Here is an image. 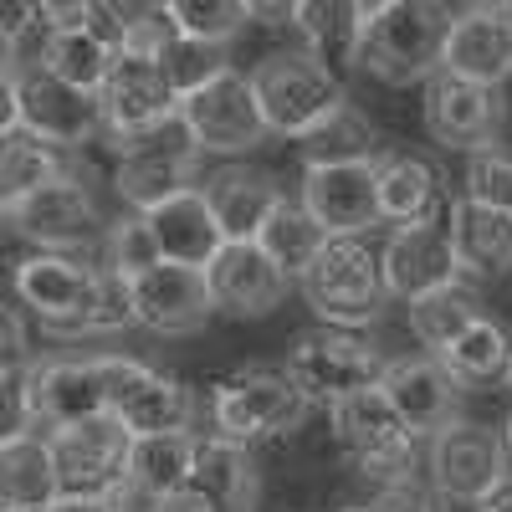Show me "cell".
<instances>
[{
    "label": "cell",
    "mask_w": 512,
    "mask_h": 512,
    "mask_svg": "<svg viewBox=\"0 0 512 512\" xmlns=\"http://www.w3.org/2000/svg\"><path fill=\"white\" fill-rule=\"evenodd\" d=\"M451 11L431 0H379L364 6L359 67L384 88H420L441 72Z\"/></svg>",
    "instance_id": "6da1fadb"
},
{
    "label": "cell",
    "mask_w": 512,
    "mask_h": 512,
    "mask_svg": "<svg viewBox=\"0 0 512 512\" xmlns=\"http://www.w3.org/2000/svg\"><path fill=\"white\" fill-rule=\"evenodd\" d=\"M303 303L323 318V328H369L374 318H384V272H379V251L364 236H333L323 246V256L308 267V277L297 282Z\"/></svg>",
    "instance_id": "7a4b0ae2"
},
{
    "label": "cell",
    "mask_w": 512,
    "mask_h": 512,
    "mask_svg": "<svg viewBox=\"0 0 512 512\" xmlns=\"http://www.w3.org/2000/svg\"><path fill=\"white\" fill-rule=\"evenodd\" d=\"M210 415H216V436L246 446V441H272V436L303 431V420L313 415V400L287 369L246 364L216 384Z\"/></svg>",
    "instance_id": "3957f363"
},
{
    "label": "cell",
    "mask_w": 512,
    "mask_h": 512,
    "mask_svg": "<svg viewBox=\"0 0 512 512\" xmlns=\"http://www.w3.org/2000/svg\"><path fill=\"white\" fill-rule=\"evenodd\" d=\"M251 88H256V108L267 118V134L292 139V144L303 139L308 128H318L338 103H349L338 72L303 47L262 57L251 72Z\"/></svg>",
    "instance_id": "277c9868"
},
{
    "label": "cell",
    "mask_w": 512,
    "mask_h": 512,
    "mask_svg": "<svg viewBox=\"0 0 512 512\" xmlns=\"http://www.w3.org/2000/svg\"><path fill=\"white\" fill-rule=\"evenodd\" d=\"M118 164H113V190L123 195V205H134L139 216L159 210L164 200H175L185 190H195V169H200V149L185 134L180 118H169L139 139L113 144Z\"/></svg>",
    "instance_id": "5b68a950"
},
{
    "label": "cell",
    "mask_w": 512,
    "mask_h": 512,
    "mask_svg": "<svg viewBox=\"0 0 512 512\" xmlns=\"http://www.w3.org/2000/svg\"><path fill=\"white\" fill-rule=\"evenodd\" d=\"M328 425H333L338 451H344L369 482L395 487V482L415 477V436L405 431L395 405L384 400V390H364L354 400L328 405Z\"/></svg>",
    "instance_id": "8992f818"
},
{
    "label": "cell",
    "mask_w": 512,
    "mask_h": 512,
    "mask_svg": "<svg viewBox=\"0 0 512 512\" xmlns=\"http://www.w3.org/2000/svg\"><path fill=\"white\" fill-rule=\"evenodd\" d=\"M384 364L390 359H379V349H369L359 333H344V328H313L287 354V374L308 390V400H323V405L379 390Z\"/></svg>",
    "instance_id": "52a82bcc"
},
{
    "label": "cell",
    "mask_w": 512,
    "mask_h": 512,
    "mask_svg": "<svg viewBox=\"0 0 512 512\" xmlns=\"http://www.w3.org/2000/svg\"><path fill=\"white\" fill-rule=\"evenodd\" d=\"M431 487L446 497V502H461V507H477L487 502L512 472H507V456H502V436L492 425H477V420H451L431 436Z\"/></svg>",
    "instance_id": "ba28073f"
},
{
    "label": "cell",
    "mask_w": 512,
    "mask_h": 512,
    "mask_svg": "<svg viewBox=\"0 0 512 512\" xmlns=\"http://www.w3.org/2000/svg\"><path fill=\"white\" fill-rule=\"evenodd\" d=\"M180 123L195 139L200 154H251L256 144H267V118L256 108V88L246 72H221L216 82H205L200 93L180 103Z\"/></svg>",
    "instance_id": "9c48e42d"
},
{
    "label": "cell",
    "mask_w": 512,
    "mask_h": 512,
    "mask_svg": "<svg viewBox=\"0 0 512 512\" xmlns=\"http://www.w3.org/2000/svg\"><path fill=\"white\" fill-rule=\"evenodd\" d=\"M190 410L195 400L175 374L128 354H108V415H118V425L134 441L190 431Z\"/></svg>",
    "instance_id": "30bf717a"
},
{
    "label": "cell",
    "mask_w": 512,
    "mask_h": 512,
    "mask_svg": "<svg viewBox=\"0 0 512 512\" xmlns=\"http://www.w3.org/2000/svg\"><path fill=\"white\" fill-rule=\"evenodd\" d=\"M11 287H16V303L41 323V333L67 338L82 318H88L93 297H98V262L36 251L11 272Z\"/></svg>",
    "instance_id": "8fae6325"
},
{
    "label": "cell",
    "mask_w": 512,
    "mask_h": 512,
    "mask_svg": "<svg viewBox=\"0 0 512 512\" xmlns=\"http://www.w3.org/2000/svg\"><path fill=\"white\" fill-rule=\"evenodd\" d=\"M31 415L47 431L108 415V354H52L26 369Z\"/></svg>",
    "instance_id": "7c38bea8"
},
{
    "label": "cell",
    "mask_w": 512,
    "mask_h": 512,
    "mask_svg": "<svg viewBox=\"0 0 512 512\" xmlns=\"http://www.w3.org/2000/svg\"><path fill=\"white\" fill-rule=\"evenodd\" d=\"M11 231L26 236L36 251L77 256L82 246H93L103 236V216H98V200H93L88 180L67 175V180H52L36 195L16 200L11 205Z\"/></svg>",
    "instance_id": "4fadbf2b"
},
{
    "label": "cell",
    "mask_w": 512,
    "mask_h": 512,
    "mask_svg": "<svg viewBox=\"0 0 512 512\" xmlns=\"http://www.w3.org/2000/svg\"><path fill=\"white\" fill-rule=\"evenodd\" d=\"M52 461L67 497H103L123 472H128V451H134V436L118 425V415H98L82 425H62V431H47Z\"/></svg>",
    "instance_id": "5bb4252c"
},
{
    "label": "cell",
    "mask_w": 512,
    "mask_h": 512,
    "mask_svg": "<svg viewBox=\"0 0 512 512\" xmlns=\"http://www.w3.org/2000/svg\"><path fill=\"white\" fill-rule=\"evenodd\" d=\"M98 108H103V139L108 149L123 144V139H139L149 128L180 118V98L169 88V77L159 62H144V57H118L103 93H98Z\"/></svg>",
    "instance_id": "9a60e30c"
},
{
    "label": "cell",
    "mask_w": 512,
    "mask_h": 512,
    "mask_svg": "<svg viewBox=\"0 0 512 512\" xmlns=\"http://www.w3.org/2000/svg\"><path fill=\"white\" fill-rule=\"evenodd\" d=\"M16 93H21V128L36 134V139H47L52 149L72 154L82 144L103 139V108H98V98L57 82L47 67L16 72Z\"/></svg>",
    "instance_id": "2e32d148"
},
{
    "label": "cell",
    "mask_w": 512,
    "mask_h": 512,
    "mask_svg": "<svg viewBox=\"0 0 512 512\" xmlns=\"http://www.w3.org/2000/svg\"><path fill=\"white\" fill-rule=\"evenodd\" d=\"M441 72L477 82V88H502L512 77V6H461L451 11Z\"/></svg>",
    "instance_id": "e0dca14e"
},
{
    "label": "cell",
    "mask_w": 512,
    "mask_h": 512,
    "mask_svg": "<svg viewBox=\"0 0 512 512\" xmlns=\"http://www.w3.org/2000/svg\"><path fill=\"white\" fill-rule=\"evenodd\" d=\"M379 272H384V292L400 297V303H415V297H425V292H441V287L461 282L446 216L395 226V236L379 251Z\"/></svg>",
    "instance_id": "ac0fdd59"
},
{
    "label": "cell",
    "mask_w": 512,
    "mask_h": 512,
    "mask_svg": "<svg viewBox=\"0 0 512 512\" xmlns=\"http://www.w3.org/2000/svg\"><path fill=\"white\" fill-rule=\"evenodd\" d=\"M303 210L328 231V236H364L379 226V185L374 164H313L303 169Z\"/></svg>",
    "instance_id": "d6986e66"
},
{
    "label": "cell",
    "mask_w": 512,
    "mask_h": 512,
    "mask_svg": "<svg viewBox=\"0 0 512 512\" xmlns=\"http://www.w3.org/2000/svg\"><path fill=\"white\" fill-rule=\"evenodd\" d=\"M256 497H262V472L251 451L226 436H200L195 472L175 497V512H256Z\"/></svg>",
    "instance_id": "ffe728a7"
},
{
    "label": "cell",
    "mask_w": 512,
    "mask_h": 512,
    "mask_svg": "<svg viewBox=\"0 0 512 512\" xmlns=\"http://www.w3.org/2000/svg\"><path fill=\"white\" fill-rule=\"evenodd\" d=\"M384 400L395 405V415L405 420V431L420 441H431L441 425L456 420V400H461V384L446 374V364L436 354H405V359H390L384 364V379H379Z\"/></svg>",
    "instance_id": "44dd1931"
},
{
    "label": "cell",
    "mask_w": 512,
    "mask_h": 512,
    "mask_svg": "<svg viewBox=\"0 0 512 512\" xmlns=\"http://www.w3.org/2000/svg\"><path fill=\"white\" fill-rule=\"evenodd\" d=\"M205 287L210 303L226 318H267L272 308H282L292 297V282L267 262V251L256 241H226V251L205 267Z\"/></svg>",
    "instance_id": "7402d4cb"
},
{
    "label": "cell",
    "mask_w": 512,
    "mask_h": 512,
    "mask_svg": "<svg viewBox=\"0 0 512 512\" xmlns=\"http://www.w3.org/2000/svg\"><path fill=\"white\" fill-rule=\"evenodd\" d=\"M210 318H216V303H210L205 272H195V267L159 262L154 272H144L134 282V323L159 333V338L200 333Z\"/></svg>",
    "instance_id": "603a6c76"
},
{
    "label": "cell",
    "mask_w": 512,
    "mask_h": 512,
    "mask_svg": "<svg viewBox=\"0 0 512 512\" xmlns=\"http://www.w3.org/2000/svg\"><path fill=\"white\" fill-rule=\"evenodd\" d=\"M497 123H502V98L492 88L461 82L451 72H436L425 82V128H431L436 144L477 154L497 144Z\"/></svg>",
    "instance_id": "cb8c5ba5"
},
{
    "label": "cell",
    "mask_w": 512,
    "mask_h": 512,
    "mask_svg": "<svg viewBox=\"0 0 512 512\" xmlns=\"http://www.w3.org/2000/svg\"><path fill=\"white\" fill-rule=\"evenodd\" d=\"M149 231L159 241V256L164 262H175V267H195L205 272L216 256L226 251V236H221V221H216V210H210V195L195 185L175 200H164L159 210H149Z\"/></svg>",
    "instance_id": "d4e9b609"
},
{
    "label": "cell",
    "mask_w": 512,
    "mask_h": 512,
    "mask_svg": "<svg viewBox=\"0 0 512 512\" xmlns=\"http://www.w3.org/2000/svg\"><path fill=\"white\" fill-rule=\"evenodd\" d=\"M374 185H379V216L395 226L436 221L441 210V169L405 149H379L374 159Z\"/></svg>",
    "instance_id": "484cf974"
},
{
    "label": "cell",
    "mask_w": 512,
    "mask_h": 512,
    "mask_svg": "<svg viewBox=\"0 0 512 512\" xmlns=\"http://www.w3.org/2000/svg\"><path fill=\"white\" fill-rule=\"evenodd\" d=\"M446 231L461 277H502L512 272V216L487 210L477 200H446Z\"/></svg>",
    "instance_id": "4316f807"
},
{
    "label": "cell",
    "mask_w": 512,
    "mask_h": 512,
    "mask_svg": "<svg viewBox=\"0 0 512 512\" xmlns=\"http://www.w3.org/2000/svg\"><path fill=\"white\" fill-rule=\"evenodd\" d=\"M205 195H210L216 221H221V236L241 241V246L262 236V226L277 216V205L287 200V190L272 175H256V169H221V175L205 185Z\"/></svg>",
    "instance_id": "83f0119b"
},
{
    "label": "cell",
    "mask_w": 512,
    "mask_h": 512,
    "mask_svg": "<svg viewBox=\"0 0 512 512\" xmlns=\"http://www.w3.org/2000/svg\"><path fill=\"white\" fill-rule=\"evenodd\" d=\"M287 26L303 36V52H313L333 72L338 67H359L364 6H354V0H297V6L287 11Z\"/></svg>",
    "instance_id": "f1b7e54d"
},
{
    "label": "cell",
    "mask_w": 512,
    "mask_h": 512,
    "mask_svg": "<svg viewBox=\"0 0 512 512\" xmlns=\"http://www.w3.org/2000/svg\"><path fill=\"white\" fill-rule=\"evenodd\" d=\"M62 497V477L47 436H21L0 446V512H47Z\"/></svg>",
    "instance_id": "f546056e"
},
{
    "label": "cell",
    "mask_w": 512,
    "mask_h": 512,
    "mask_svg": "<svg viewBox=\"0 0 512 512\" xmlns=\"http://www.w3.org/2000/svg\"><path fill=\"white\" fill-rule=\"evenodd\" d=\"M333 236L308 216V210H303V200H282L277 205V216L262 226V236H256V246H262L267 251V262L297 287V282H303L308 277V267L318 262V256H323V246H328Z\"/></svg>",
    "instance_id": "4dcf8cb0"
},
{
    "label": "cell",
    "mask_w": 512,
    "mask_h": 512,
    "mask_svg": "<svg viewBox=\"0 0 512 512\" xmlns=\"http://www.w3.org/2000/svg\"><path fill=\"white\" fill-rule=\"evenodd\" d=\"M67 175H82V169L62 149H52L47 139L26 134V128H16V134L0 139V200L6 205L36 195L41 185H52V180H67Z\"/></svg>",
    "instance_id": "1f68e13d"
},
{
    "label": "cell",
    "mask_w": 512,
    "mask_h": 512,
    "mask_svg": "<svg viewBox=\"0 0 512 512\" xmlns=\"http://www.w3.org/2000/svg\"><path fill=\"white\" fill-rule=\"evenodd\" d=\"M297 154H303V169H313V164H374L379 134L354 103H338L318 128H308V134L297 139Z\"/></svg>",
    "instance_id": "d6a6232c"
},
{
    "label": "cell",
    "mask_w": 512,
    "mask_h": 512,
    "mask_svg": "<svg viewBox=\"0 0 512 512\" xmlns=\"http://www.w3.org/2000/svg\"><path fill=\"white\" fill-rule=\"evenodd\" d=\"M93 16H98V11H93ZM113 62H118L113 41H108L98 26H82V31H57L41 67H47L57 82H67V88L98 98L103 82H108V72H113Z\"/></svg>",
    "instance_id": "836d02e7"
},
{
    "label": "cell",
    "mask_w": 512,
    "mask_h": 512,
    "mask_svg": "<svg viewBox=\"0 0 512 512\" xmlns=\"http://www.w3.org/2000/svg\"><path fill=\"white\" fill-rule=\"evenodd\" d=\"M195 456H200V436L195 431H169V436H144L128 451V472L144 487H154L159 497H180L190 472H195Z\"/></svg>",
    "instance_id": "e575fe53"
},
{
    "label": "cell",
    "mask_w": 512,
    "mask_h": 512,
    "mask_svg": "<svg viewBox=\"0 0 512 512\" xmlns=\"http://www.w3.org/2000/svg\"><path fill=\"white\" fill-rule=\"evenodd\" d=\"M477 318H482V303H477V292L466 287V282H451V287L425 292V297H415V303H410V333L425 344V354H436V359H441Z\"/></svg>",
    "instance_id": "d590c367"
},
{
    "label": "cell",
    "mask_w": 512,
    "mask_h": 512,
    "mask_svg": "<svg viewBox=\"0 0 512 512\" xmlns=\"http://www.w3.org/2000/svg\"><path fill=\"white\" fill-rule=\"evenodd\" d=\"M507 359H512V338L492 323V318H477L466 328L456 344L441 354L446 374L461 384V390H472V384H487V379H507Z\"/></svg>",
    "instance_id": "8d00e7d4"
},
{
    "label": "cell",
    "mask_w": 512,
    "mask_h": 512,
    "mask_svg": "<svg viewBox=\"0 0 512 512\" xmlns=\"http://www.w3.org/2000/svg\"><path fill=\"white\" fill-rule=\"evenodd\" d=\"M164 16L175 26V36L200 41V47H226V41L251 21V6L246 0H169Z\"/></svg>",
    "instance_id": "74e56055"
},
{
    "label": "cell",
    "mask_w": 512,
    "mask_h": 512,
    "mask_svg": "<svg viewBox=\"0 0 512 512\" xmlns=\"http://www.w3.org/2000/svg\"><path fill=\"white\" fill-rule=\"evenodd\" d=\"M123 328H134V282L118 277V272H108V267L98 262V297H93L88 318H82V323L62 338V344H82V338H113V333H123Z\"/></svg>",
    "instance_id": "f35d334b"
},
{
    "label": "cell",
    "mask_w": 512,
    "mask_h": 512,
    "mask_svg": "<svg viewBox=\"0 0 512 512\" xmlns=\"http://www.w3.org/2000/svg\"><path fill=\"white\" fill-rule=\"evenodd\" d=\"M159 262H164V256H159V241H154V231H149L144 216L113 221V226L103 231V267H108V272L139 282V277L154 272Z\"/></svg>",
    "instance_id": "ab89813d"
},
{
    "label": "cell",
    "mask_w": 512,
    "mask_h": 512,
    "mask_svg": "<svg viewBox=\"0 0 512 512\" xmlns=\"http://www.w3.org/2000/svg\"><path fill=\"white\" fill-rule=\"evenodd\" d=\"M461 195L477 200L487 210H502L512 216V149L497 139L477 154H466V180H461Z\"/></svg>",
    "instance_id": "60d3db41"
},
{
    "label": "cell",
    "mask_w": 512,
    "mask_h": 512,
    "mask_svg": "<svg viewBox=\"0 0 512 512\" xmlns=\"http://www.w3.org/2000/svg\"><path fill=\"white\" fill-rule=\"evenodd\" d=\"M159 67H164V77H169V88H175L180 103L190 93H200L205 82H216L221 72H231L226 47H200V41H185V36L169 41V52L159 57Z\"/></svg>",
    "instance_id": "b9f144b4"
},
{
    "label": "cell",
    "mask_w": 512,
    "mask_h": 512,
    "mask_svg": "<svg viewBox=\"0 0 512 512\" xmlns=\"http://www.w3.org/2000/svg\"><path fill=\"white\" fill-rule=\"evenodd\" d=\"M31 390H26V369L21 374H0V446L31 436Z\"/></svg>",
    "instance_id": "7bdbcfd3"
},
{
    "label": "cell",
    "mask_w": 512,
    "mask_h": 512,
    "mask_svg": "<svg viewBox=\"0 0 512 512\" xmlns=\"http://www.w3.org/2000/svg\"><path fill=\"white\" fill-rule=\"evenodd\" d=\"M374 512H446V497H441L431 482L405 477V482H395V487H379Z\"/></svg>",
    "instance_id": "ee69618b"
},
{
    "label": "cell",
    "mask_w": 512,
    "mask_h": 512,
    "mask_svg": "<svg viewBox=\"0 0 512 512\" xmlns=\"http://www.w3.org/2000/svg\"><path fill=\"white\" fill-rule=\"evenodd\" d=\"M108 512H175V497H159L154 487L134 482V477H118L108 492H103Z\"/></svg>",
    "instance_id": "f6af8a7d"
},
{
    "label": "cell",
    "mask_w": 512,
    "mask_h": 512,
    "mask_svg": "<svg viewBox=\"0 0 512 512\" xmlns=\"http://www.w3.org/2000/svg\"><path fill=\"white\" fill-rule=\"evenodd\" d=\"M21 369H31V338L16 308L0 303V374H21Z\"/></svg>",
    "instance_id": "bcb514c9"
},
{
    "label": "cell",
    "mask_w": 512,
    "mask_h": 512,
    "mask_svg": "<svg viewBox=\"0 0 512 512\" xmlns=\"http://www.w3.org/2000/svg\"><path fill=\"white\" fill-rule=\"evenodd\" d=\"M16 21L21 6H0V77H16Z\"/></svg>",
    "instance_id": "7dc6e473"
},
{
    "label": "cell",
    "mask_w": 512,
    "mask_h": 512,
    "mask_svg": "<svg viewBox=\"0 0 512 512\" xmlns=\"http://www.w3.org/2000/svg\"><path fill=\"white\" fill-rule=\"evenodd\" d=\"M21 128V93H16V77H0V139Z\"/></svg>",
    "instance_id": "c3c4849f"
},
{
    "label": "cell",
    "mask_w": 512,
    "mask_h": 512,
    "mask_svg": "<svg viewBox=\"0 0 512 512\" xmlns=\"http://www.w3.org/2000/svg\"><path fill=\"white\" fill-rule=\"evenodd\" d=\"M47 512H108V502H103V497H67V492H62Z\"/></svg>",
    "instance_id": "681fc988"
},
{
    "label": "cell",
    "mask_w": 512,
    "mask_h": 512,
    "mask_svg": "<svg viewBox=\"0 0 512 512\" xmlns=\"http://www.w3.org/2000/svg\"><path fill=\"white\" fill-rule=\"evenodd\" d=\"M477 512H512V477H507V482H502L487 502H477Z\"/></svg>",
    "instance_id": "f907efd6"
},
{
    "label": "cell",
    "mask_w": 512,
    "mask_h": 512,
    "mask_svg": "<svg viewBox=\"0 0 512 512\" xmlns=\"http://www.w3.org/2000/svg\"><path fill=\"white\" fill-rule=\"evenodd\" d=\"M497 436H502V456H507V472H512V415L502 420V431H497Z\"/></svg>",
    "instance_id": "816d5d0a"
},
{
    "label": "cell",
    "mask_w": 512,
    "mask_h": 512,
    "mask_svg": "<svg viewBox=\"0 0 512 512\" xmlns=\"http://www.w3.org/2000/svg\"><path fill=\"white\" fill-rule=\"evenodd\" d=\"M6 226H11V205H6V200H0V231H6Z\"/></svg>",
    "instance_id": "f5cc1de1"
},
{
    "label": "cell",
    "mask_w": 512,
    "mask_h": 512,
    "mask_svg": "<svg viewBox=\"0 0 512 512\" xmlns=\"http://www.w3.org/2000/svg\"><path fill=\"white\" fill-rule=\"evenodd\" d=\"M502 384H507V390H512V359H507V379H502Z\"/></svg>",
    "instance_id": "db71d44e"
},
{
    "label": "cell",
    "mask_w": 512,
    "mask_h": 512,
    "mask_svg": "<svg viewBox=\"0 0 512 512\" xmlns=\"http://www.w3.org/2000/svg\"><path fill=\"white\" fill-rule=\"evenodd\" d=\"M344 512H374V507H344Z\"/></svg>",
    "instance_id": "11a10c76"
}]
</instances>
